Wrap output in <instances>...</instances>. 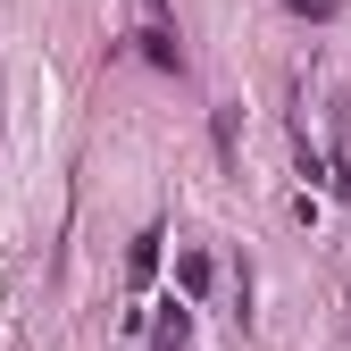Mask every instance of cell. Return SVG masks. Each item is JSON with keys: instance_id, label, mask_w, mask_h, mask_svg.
Returning a JSON list of instances; mask_svg holds the SVG:
<instances>
[{"instance_id": "277c9868", "label": "cell", "mask_w": 351, "mask_h": 351, "mask_svg": "<svg viewBox=\"0 0 351 351\" xmlns=\"http://www.w3.org/2000/svg\"><path fill=\"white\" fill-rule=\"evenodd\" d=\"M184 326H193L184 301H167V318H159V351H184Z\"/></svg>"}, {"instance_id": "3957f363", "label": "cell", "mask_w": 351, "mask_h": 351, "mask_svg": "<svg viewBox=\"0 0 351 351\" xmlns=\"http://www.w3.org/2000/svg\"><path fill=\"white\" fill-rule=\"evenodd\" d=\"M176 285H184V301L209 293V259H201V251H176Z\"/></svg>"}, {"instance_id": "7a4b0ae2", "label": "cell", "mask_w": 351, "mask_h": 351, "mask_svg": "<svg viewBox=\"0 0 351 351\" xmlns=\"http://www.w3.org/2000/svg\"><path fill=\"white\" fill-rule=\"evenodd\" d=\"M159 276V234H134V251H125V285H151Z\"/></svg>"}, {"instance_id": "5b68a950", "label": "cell", "mask_w": 351, "mask_h": 351, "mask_svg": "<svg viewBox=\"0 0 351 351\" xmlns=\"http://www.w3.org/2000/svg\"><path fill=\"white\" fill-rule=\"evenodd\" d=\"M293 9H310V17H335V0H293Z\"/></svg>"}, {"instance_id": "6da1fadb", "label": "cell", "mask_w": 351, "mask_h": 351, "mask_svg": "<svg viewBox=\"0 0 351 351\" xmlns=\"http://www.w3.org/2000/svg\"><path fill=\"white\" fill-rule=\"evenodd\" d=\"M134 42H143V59L151 67H184V42H176V17H167V0H134Z\"/></svg>"}]
</instances>
